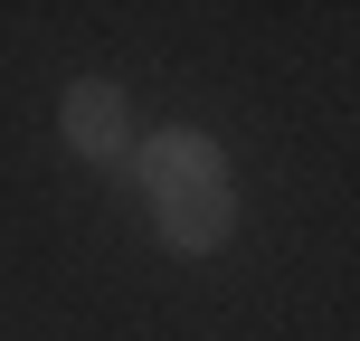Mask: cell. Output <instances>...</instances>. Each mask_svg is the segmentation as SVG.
Returning <instances> with one entry per match:
<instances>
[{
	"instance_id": "obj_2",
	"label": "cell",
	"mask_w": 360,
	"mask_h": 341,
	"mask_svg": "<svg viewBox=\"0 0 360 341\" xmlns=\"http://www.w3.org/2000/svg\"><path fill=\"white\" fill-rule=\"evenodd\" d=\"M57 124H67V143L86 152V162H114V152L133 143V124H124V95H114V86H95V76H86V86H67Z\"/></svg>"
},
{
	"instance_id": "obj_1",
	"label": "cell",
	"mask_w": 360,
	"mask_h": 341,
	"mask_svg": "<svg viewBox=\"0 0 360 341\" xmlns=\"http://www.w3.org/2000/svg\"><path fill=\"white\" fill-rule=\"evenodd\" d=\"M143 190H152V218H162V237L180 256H209L237 228V190H228V162H218L209 133H152Z\"/></svg>"
}]
</instances>
